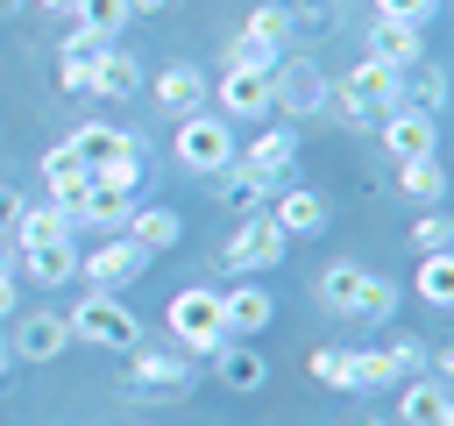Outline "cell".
<instances>
[{
	"label": "cell",
	"instance_id": "6da1fadb",
	"mask_svg": "<svg viewBox=\"0 0 454 426\" xmlns=\"http://www.w3.org/2000/svg\"><path fill=\"white\" fill-rule=\"evenodd\" d=\"M326 99H340V114H348L355 128H369V121H383L390 106H404V71H390V64L362 57L340 85H326Z\"/></svg>",
	"mask_w": 454,
	"mask_h": 426
},
{
	"label": "cell",
	"instance_id": "7a4b0ae2",
	"mask_svg": "<svg viewBox=\"0 0 454 426\" xmlns=\"http://www.w3.org/2000/svg\"><path fill=\"white\" fill-rule=\"evenodd\" d=\"M64 327H71V341H85V348H142V320L121 305V291H85L71 312H64Z\"/></svg>",
	"mask_w": 454,
	"mask_h": 426
},
{
	"label": "cell",
	"instance_id": "3957f363",
	"mask_svg": "<svg viewBox=\"0 0 454 426\" xmlns=\"http://www.w3.org/2000/svg\"><path fill=\"white\" fill-rule=\"evenodd\" d=\"M163 327H170V341H177L184 355H220V348H227V334H220V291H206V284H184V291L170 298Z\"/></svg>",
	"mask_w": 454,
	"mask_h": 426
},
{
	"label": "cell",
	"instance_id": "277c9868",
	"mask_svg": "<svg viewBox=\"0 0 454 426\" xmlns=\"http://www.w3.org/2000/svg\"><path fill=\"white\" fill-rule=\"evenodd\" d=\"M170 156H177L184 170H199V178H220V170L234 163V128H227L220 114H192V121H177Z\"/></svg>",
	"mask_w": 454,
	"mask_h": 426
},
{
	"label": "cell",
	"instance_id": "5b68a950",
	"mask_svg": "<svg viewBox=\"0 0 454 426\" xmlns=\"http://www.w3.org/2000/svg\"><path fill=\"white\" fill-rule=\"evenodd\" d=\"M284 227L270 220V213H241V227L227 234V248H220V263L227 270H241V277H255V270H277L284 263Z\"/></svg>",
	"mask_w": 454,
	"mask_h": 426
},
{
	"label": "cell",
	"instance_id": "8992f818",
	"mask_svg": "<svg viewBox=\"0 0 454 426\" xmlns=\"http://www.w3.org/2000/svg\"><path fill=\"white\" fill-rule=\"evenodd\" d=\"M376 135H383V156H397V163H411V156H440V121L419 114V106H390V114L376 121Z\"/></svg>",
	"mask_w": 454,
	"mask_h": 426
},
{
	"label": "cell",
	"instance_id": "52a82bcc",
	"mask_svg": "<svg viewBox=\"0 0 454 426\" xmlns=\"http://www.w3.org/2000/svg\"><path fill=\"white\" fill-rule=\"evenodd\" d=\"M142 263H149V256H142L128 234H106L92 256H78V277H92V291H128V284L142 277Z\"/></svg>",
	"mask_w": 454,
	"mask_h": 426
},
{
	"label": "cell",
	"instance_id": "ba28073f",
	"mask_svg": "<svg viewBox=\"0 0 454 426\" xmlns=\"http://www.w3.org/2000/svg\"><path fill=\"white\" fill-rule=\"evenodd\" d=\"M128 369H135V398H177L192 383L184 348H128Z\"/></svg>",
	"mask_w": 454,
	"mask_h": 426
},
{
	"label": "cell",
	"instance_id": "9c48e42d",
	"mask_svg": "<svg viewBox=\"0 0 454 426\" xmlns=\"http://www.w3.org/2000/svg\"><path fill=\"white\" fill-rule=\"evenodd\" d=\"M270 320H277V298H270L255 277H241V284L220 291V334H241V341H248V334H262Z\"/></svg>",
	"mask_w": 454,
	"mask_h": 426
},
{
	"label": "cell",
	"instance_id": "30bf717a",
	"mask_svg": "<svg viewBox=\"0 0 454 426\" xmlns=\"http://www.w3.org/2000/svg\"><path fill=\"white\" fill-rule=\"evenodd\" d=\"M234 163H241V170H255L262 185H284V170L298 163V128H284V121H277V128H262L248 149H234Z\"/></svg>",
	"mask_w": 454,
	"mask_h": 426
},
{
	"label": "cell",
	"instance_id": "8fae6325",
	"mask_svg": "<svg viewBox=\"0 0 454 426\" xmlns=\"http://www.w3.org/2000/svg\"><path fill=\"white\" fill-rule=\"evenodd\" d=\"M206 99H213V85H206V71H199V64H170V71H156V106H163L170 121L206 114Z\"/></svg>",
	"mask_w": 454,
	"mask_h": 426
},
{
	"label": "cell",
	"instance_id": "7c38bea8",
	"mask_svg": "<svg viewBox=\"0 0 454 426\" xmlns=\"http://www.w3.org/2000/svg\"><path fill=\"white\" fill-rule=\"evenodd\" d=\"M255 114H270V71L227 64L220 71V121H255Z\"/></svg>",
	"mask_w": 454,
	"mask_h": 426
},
{
	"label": "cell",
	"instance_id": "4fadbf2b",
	"mask_svg": "<svg viewBox=\"0 0 454 426\" xmlns=\"http://www.w3.org/2000/svg\"><path fill=\"white\" fill-rule=\"evenodd\" d=\"M262 213L284 227V241H305V234H319V227H326V199H319V192H305V185L270 192V206H262Z\"/></svg>",
	"mask_w": 454,
	"mask_h": 426
},
{
	"label": "cell",
	"instance_id": "5bb4252c",
	"mask_svg": "<svg viewBox=\"0 0 454 426\" xmlns=\"http://www.w3.org/2000/svg\"><path fill=\"white\" fill-rule=\"evenodd\" d=\"M397 426H454V398L440 376H411L397 390Z\"/></svg>",
	"mask_w": 454,
	"mask_h": 426
},
{
	"label": "cell",
	"instance_id": "9a60e30c",
	"mask_svg": "<svg viewBox=\"0 0 454 426\" xmlns=\"http://www.w3.org/2000/svg\"><path fill=\"white\" fill-rule=\"evenodd\" d=\"M270 99H277L284 114H312V106H326V78H319L312 64H284V57H277V71H270Z\"/></svg>",
	"mask_w": 454,
	"mask_h": 426
},
{
	"label": "cell",
	"instance_id": "2e32d148",
	"mask_svg": "<svg viewBox=\"0 0 454 426\" xmlns=\"http://www.w3.org/2000/svg\"><path fill=\"white\" fill-rule=\"evenodd\" d=\"M121 234L142 248V256H163V248H177V234H184V220L170 213V206H128V220H121Z\"/></svg>",
	"mask_w": 454,
	"mask_h": 426
},
{
	"label": "cell",
	"instance_id": "e0dca14e",
	"mask_svg": "<svg viewBox=\"0 0 454 426\" xmlns=\"http://www.w3.org/2000/svg\"><path fill=\"white\" fill-rule=\"evenodd\" d=\"M128 92H142V64H135V50L106 43L92 57V99H128Z\"/></svg>",
	"mask_w": 454,
	"mask_h": 426
},
{
	"label": "cell",
	"instance_id": "ac0fdd59",
	"mask_svg": "<svg viewBox=\"0 0 454 426\" xmlns=\"http://www.w3.org/2000/svg\"><path fill=\"white\" fill-rule=\"evenodd\" d=\"M43 178H50V206H64V213H78V206H85V192H92V170H85L64 142L43 156Z\"/></svg>",
	"mask_w": 454,
	"mask_h": 426
},
{
	"label": "cell",
	"instance_id": "d6986e66",
	"mask_svg": "<svg viewBox=\"0 0 454 426\" xmlns=\"http://www.w3.org/2000/svg\"><path fill=\"white\" fill-rule=\"evenodd\" d=\"M64 348H71V327H64V312H50V305L28 312L21 334H14V355H21V362H50V355H64Z\"/></svg>",
	"mask_w": 454,
	"mask_h": 426
},
{
	"label": "cell",
	"instance_id": "ffe728a7",
	"mask_svg": "<svg viewBox=\"0 0 454 426\" xmlns=\"http://www.w3.org/2000/svg\"><path fill=\"white\" fill-rule=\"evenodd\" d=\"M369 57L390 64V71H411V64L426 57V43H419L411 21H383V14H376V28H369Z\"/></svg>",
	"mask_w": 454,
	"mask_h": 426
},
{
	"label": "cell",
	"instance_id": "44dd1931",
	"mask_svg": "<svg viewBox=\"0 0 454 426\" xmlns=\"http://www.w3.org/2000/svg\"><path fill=\"white\" fill-rule=\"evenodd\" d=\"M64 149H71V156H78L85 170H99L106 156H121V149H135V135H121V128H106V121H85V128H78V135H71Z\"/></svg>",
	"mask_w": 454,
	"mask_h": 426
},
{
	"label": "cell",
	"instance_id": "7402d4cb",
	"mask_svg": "<svg viewBox=\"0 0 454 426\" xmlns=\"http://www.w3.org/2000/svg\"><path fill=\"white\" fill-rule=\"evenodd\" d=\"M14 241L21 248H43V241H71V213L64 206H21V220H14Z\"/></svg>",
	"mask_w": 454,
	"mask_h": 426
},
{
	"label": "cell",
	"instance_id": "603a6c76",
	"mask_svg": "<svg viewBox=\"0 0 454 426\" xmlns=\"http://www.w3.org/2000/svg\"><path fill=\"white\" fill-rule=\"evenodd\" d=\"M21 277H35V284H71V277H78V248H71V241L21 248Z\"/></svg>",
	"mask_w": 454,
	"mask_h": 426
},
{
	"label": "cell",
	"instance_id": "cb8c5ba5",
	"mask_svg": "<svg viewBox=\"0 0 454 426\" xmlns=\"http://www.w3.org/2000/svg\"><path fill=\"white\" fill-rule=\"evenodd\" d=\"M397 185H404V199L440 206V199H447V163H440V156H411V163H397Z\"/></svg>",
	"mask_w": 454,
	"mask_h": 426
},
{
	"label": "cell",
	"instance_id": "d4e9b609",
	"mask_svg": "<svg viewBox=\"0 0 454 426\" xmlns=\"http://www.w3.org/2000/svg\"><path fill=\"white\" fill-rule=\"evenodd\" d=\"M213 369H220V383H227V390H262V383H270V362H262L255 348H220V355H213Z\"/></svg>",
	"mask_w": 454,
	"mask_h": 426
},
{
	"label": "cell",
	"instance_id": "484cf974",
	"mask_svg": "<svg viewBox=\"0 0 454 426\" xmlns=\"http://www.w3.org/2000/svg\"><path fill=\"white\" fill-rule=\"evenodd\" d=\"M71 21H78L85 36H99V43H121V28H128L135 14H128V0H78Z\"/></svg>",
	"mask_w": 454,
	"mask_h": 426
},
{
	"label": "cell",
	"instance_id": "4316f807",
	"mask_svg": "<svg viewBox=\"0 0 454 426\" xmlns=\"http://www.w3.org/2000/svg\"><path fill=\"white\" fill-rule=\"evenodd\" d=\"M220 192H227V206H234V213H262L277 185H262L255 170H241V163H227V170H220Z\"/></svg>",
	"mask_w": 454,
	"mask_h": 426
},
{
	"label": "cell",
	"instance_id": "83f0119b",
	"mask_svg": "<svg viewBox=\"0 0 454 426\" xmlns=\"http://www.w3.org/2000/svg\"><path fill=\"white\" fill-rule=\"evenodd\" d=\"M128 206H135L128 192H99V185H92V192H85V206L71 213V227L85 220V227H106V234H121V220H128Z\"/></svg>",
	"mask_w": 454,
	"mask_h": 426
},
{
	"label": "cell",
	"instance_id": "f1b7e54d",
	"mask_svg": "<svg viewBox=\"0 0 454 426\" xmlns=\"http://www.w3.org/2000/svg\"><path fill=\"white\" fill-rule=\"evenodd\" d=\"M362 277H369L362 263H326V270H319V298H326L333 312H355V298H362Z\"/></svg>",
	"mask_w": 454,
	"mask_h": 426
},
{
	"label": "cell",
	"instance_id": "f546056e",
	"mask_svg": "<svg viewBox=\"0 0 454 426\" xmlns=\"http://www.w3.org/2000/svg\"><path fill=\"white\" fill-rule=\"evenodd\" d=\"M411 284H419L426 305H454V256H447V248L419 256V277H411Z\"/></svg>",
	"mask_w": 454,
	"mask_h": 426
},
{
	"label": "cell",
	"instance_id": "4dcf8cb0",
	"mask_svg": "<svg viewBox=\"0 0 454 426\" xmlns=\"http://www.w3.org/2000/svg\"><path fill=\"white\" fill-rule=\"evenodd\" d=\"M383 383H397L390 348H355L348 355V390H383Z\"/></svg>",
	"mask_w": 454,
	"mask_h": 426
},
{
	"label": "cell",
	"instance_id": "1f68e13d",
	"mask_svg": "<svg viewBox=\"0 0 454 426\" xmlns=\"http://www.w3.org/2000/svg\"><path fill=\"white\" fill-rule=\"evenodd\" d=\"M404 92H411V106H419V114H440V106H447V71L419 57V64H411V78H404Z\"/></svg>",
	"mask_w": 454,
	"mask_h": 426
},
{
	"label": "cell",
	"instance_id": "d6a6232c",
	"mask_svg": "<svg viewBox=\"0 0 454 426\" xmlns=\"http://www.w3.org/2000/svg\"><path fill=\"white\" fill-rule=\"evenodd\" d=\"M92 185H99V192H128V199H135V185H142V142H135V149H121V156H106V163L92 170Z\"/></svg>",
	"mask_w": 454,
	"mask_h": 426
},
{
	"label": "cell",
	"instance_id": "836d02e7",
	"mask_svg": "<svg viewBox=\"0 0 454 426\" xmlns=\"http://www.w3.org/2000/svg\"><path fill=\"white\" fill-rule=\"evenodd\" d=\"M390 312H397V284L369 270L362 277V298H355V320H390Z\"/></svg>",
	"mask_w": 454,
	"mask_h": 426
},
{
	"label": "cell",
	"instance_id": "e575fe53",
	"mask_svg": "<svg viewBox=\"0 0 454 426\" xmlns=\"http://www.w3.org/2000/svg\"><path fill=\"white\" fill-rule=\"evenodd\" d=\"M241 36H248V43H270V50H277V43H284V36H291V14H284V7H255V14H248V28H241Z\"/></svg>",
	"mask_w": 454,
	"mask_h": 426
},
{
	"label": "cell",
	"instance_id": "d590c367",
	"mask_svg": "<svg viewBox=\"0 0 454 426\" xmlns=\"http://www.w3.org/2000/svg\"><path fill=\"white\" fill-rule=\"evenodd\" d=\"M312 376L326 390H348V348H312Z\"/></svg>",
	"mask_w": 454,
	"mask_h": 426
},
{
	"label": "cell",
	"instance_id": "8d00e7d4",
	"mask_svg": "<svg viewBox=\"0 0 454 426\" xmlns=\"http://www.w3.org/2000/svg\"><path fill=\"white\" fill-rule=\"evenodd\" d=\"M376 14H383V21H411V28H426V21L440 14V0H376Z\"/></svg>",
	"mask_w": 454,
	"mask_h": 426
},
{
	"label": "cell",
	"instance_id": "74e56055",
	"mask_svg": "<svg viewBox=\"0 0 454 426\" xmlns=\"http://www.w3.org/2000/svg\"><path fill=\"white\" fill-rule=\"evenodd\" d=\"M227 64H248V71H277V50H270V43H248V36H234V43H227Z\"/></svg>",
	"mask_w": 454,
	"mask_h": 426
},
{
	"label": "cell",
	"instance_id": "f35d334b",
	"mask_svg": "<svg viewBox=\"0 0 454 426\" xmlns=\"http://www.w3.org/2000/svg\"><path fill=\"white\" fill-rule=\"evenodd\" d=\"M411 241H419V256H433V248H447V241H454V227H447V213H419V227H411Z\"/></svg>",
	"mask_w": 454,
	"mask_h": 426
},
{
	"label": "cell",
	"instance_id": "ab89813d",
	"mask_svg": "<svg viewBox=\"0 0 454 426\" xmlns=\"http://www.w3.org/2000/svg\"><path fill=\"white\" fill-rule=\"evenodd\" d=\"M99 57V50H92ZM92 57H64V85L71 92H92Z\"/></svg>",
	"mask_w": 454,
	"mask_h": 426
},
{
	"label": "cell",
	"instance_id": "60d3db41",
	"mask_svg": "<svg viewBox=\"0 0 454 426\" xmlns=\"http://www.w3.org/2000/svg\"><path fill=\"white\" fill-rule=\"evenodd\" d=\"M390 362H397V376H419V362H426V348H419V341H397V348H390Z\"/></svg>",
	"mask_w": 454,
	"mask_h": 426
},
{
	"label": "cell",
	"instance_id": "b9f144b4",
	"mask_svg": "<svg viewBox=\"0 0 454 426\" xmlns=\"http://www.w3.org/2000/svg\"><path fill=\"white\" fill-rule=\"evenodd\" d=\"M21 206H28V199H21L14 185H0V234H14V220H21Z\"/></svg>",
	"mask_w": 454,
	"mask_h": 426
},
{
	"label": "cell",
	"instance_id": "7bdbcfd3",
	"mask_svg": "<svg viewBox=\"0 0 454 426\" xmlns=\"http://www.w3.org/2000/svg\"><path fill=\"white\" fill-rule=\"evenodd\" d=\"M7 312H14V263L0 256V320H7Z\"/></svg>",
	"mask_w": 454,
	"mask_h": 426
},
{
	"label": "cell",
	"instance_id": "ee69618b",
	"mask_svg": "<svg viewBox=\"0 0 454 426\" xmlns=\"http://www.w3.org/2000/svg\"><path fill=\"white\" fill-rule=\"evenodd\" d=\"M170 0H128V14H163Z\"/></svg>",
	"mask_w": 454,
	"mask_h": 426
},
{
	"label": "cell",
	"instance_id": "f6af8a7d",
	"mask_svg": "<svg viewBox=\"0 0 454 426\" xmlns=\"http://www.w3.org/2000/svg\"><path fill=\"white\" fill-rule=\"evenodd\" d=\"M35 7H43V14H71L78 0H35Z\"/></svg>",
	"mask_w": 454,
	"mask_h": 426
},
{
	"label": "cell",
	"instance_id": "bcb514c9",
	"mask_svg": "<svg viewBox=\"0 0 454 426\" xmlns=\"http://www.w3.org/2000/svg\"><path fill=\"white\" fill-rule=\"evenodd\" d=\"M14 7H21V0H0V14H14Z\"/></svg>",
	"mask_w": 454,
	"mask_h": 426
},
{
	"label": "cell",
	"instance_id": "7dc6e473",
	"mask_svg": "<svg viewBox=\"0 0 454 426\" xmlns=\"http://www.w3.org/2000/svg\"><path fill=\"white\" fill-rule=\"evenodd\" d=\"M369 426H397V419H369Z\"/></svg>",
	"mask_w": 454,
	"mask_h": 426
},
{
	"label": "cell",
	"instance_id": "c3c4849f",
	"mask_svg": "<svg viewBox=\"0 0 454 426\" xmlns=\"http://www.w3.org/2000/svg\"><path fill=\"white\" fill-rule=\"evenodd\" d=\"M0 369H7V348H0Z\"/></svg>",
	"mask_w": 454,
	"mask_h": 426
}]
</instances>
